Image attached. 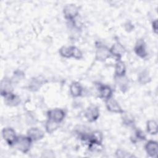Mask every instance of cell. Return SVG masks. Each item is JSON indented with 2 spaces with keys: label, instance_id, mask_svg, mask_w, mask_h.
Segmentation results:
<instances>
[{
  "label": "cell",
  "instance_id": "cell-10",
  "mask_svg": "<svg viewBox=\"0 0 158 158\" xmlns=\"http://www.w3.org/2000/svg\"><path fill=\"white\" fill-rule=\"evenodd\" d=\"M2 96H4V102L7 105H9L10 106H17L20 102V99L19 97L15 95V94H13L12 92L6 93Z\"/></svg>",
  "mask_w": 158,
  "mask_h": 158
},
{
  "label": "cell",
  "instance_id": "cell-17",
  "mask_svg": "<svg viewBox=\"0 0 158 158\" xmlns=\"http://www.w3.org/2000/svg\"><path fill=\"white\" fill-rule=\"evenodd\" d=\"M126 72V67L124 62L118 60L115 66V77H123Z\"/></svg>",
  "mask_w": 158,
  "mask_h": 158
},
{
  "label": "cell",
  "instance_id": "cell-25",
  "mask_svg": "<svg viewBox=\"0 0 158 158\" xmlns=\"http://www.w3.org/2000/svg\"><path fill=\"white\" fill-rule=\"evenodd\" d=\"M135 136L136 138H138V139H146V137H145V135L144 134L143 132H142L140 130H136V132H135Z\"/></svg>",
  "mask_w": 158,
  "mask_h": 158
},
{
  "label": "cell",
  "instance_id": "cell-21",
  "mask_svg": "<svg viewBox=\"0 0 158 158\" xmlns=\"http://www.w3.org/2000/svg\"><path fill=\"white\" fill-rule=\"evenodd\" d=\"M58 123L55 122L54 121H52L51 120H48L45 125V128L46 130L48 133H52L54 130H56L57 127H58Z\"/></svg>",
  "mask_w": 158,
  "mask_h": 158
},
{
  "label": "cell",
  "instance_id": "cell-7",
  "mask_svg": "<svg viewBox=\"0 0 158 158\" xmlns=\"http://www.w3.org/2000/svg\"><path fill=\"white\" fill-rule=\"evenodd\" d=\"M99 116V110L95 106H90L85 112V117L89 122H93L96 120Z\"/></svg>",
  "mask_w": 158,
  "mask_h": 158
},
{
  "label": "cell",
  "instance_id": "cell-24",
  "mask_svg": "<svg viewBox=\"0 0 158 158\" xmlns=\"http://www.w3.org/2000/svg\"><path fill=\"white\" fill-rule=\"evenodd\" d=\"M116 156L118 157H133V155L130 154V153L125 152V151L121 150V149H118L116 152H115Z\"/></svg>",
  "mask_w": 158,
  "mask_h": 158
},
{
  "label": "cell",
  "instance_id": "cell-6",
  "mask_svg": "<svg viewBox=\"0 0 158 158\" xmlns=\"http://www.w3.org/2000/svg\"><path fill=\"white\" fill-rule=\"evenodd\" d=\"M47 115L49 120L59 123L65 117V112L60 109H54L49 110Z\"/></svg>",
  "mask_w": 158,
  "mask_h": 158
},
{
  "label": "cell",
  "instance_id": "cell-9",
  "mask_svg": "<svg viewBox=\"0 0 158 158\" xmlns=\"http://www.w3.org/2000/svg\"><path fill=\"white\" fill-rule=\"evenodd\" d=\"M134 51L136 54L141 58H144L148 55L146 44L143 40L139 39L137 41L134 48Z\"/></svg>",
  "mask_w": 158,
  "mask_h": 158
},
{
  "label": "cell",
  "instance_id": "cell-5",
  "mask_svg": "<svg viewBox=\"0 0 158 158\" xmlns=\"http://www.w3.org/2000/svg\"><path fill=\"white\" fill-rule=\"evenodd\" d=\"M2 136L4 141L10 146L15 144L17 136L12 128H4L2 130Z\"/></svg>",
  "mask_w": 158,
  "mask_h": 158
},
{
  "label": "cell",
  "instance_id": "cell-22",
  "mask_svg": "<svg viewBox=\"0 0 158 158\" xmlns=\"http://www.w3.org/2000/svg\"><path fill=\"white\" fill-rule=\"evenodd\" d=\"M151 80V77L147 71H143L139 73L138 77V81L141 84L144 85L149 82Z\"/></svg>",
  "mask_w": 158,
  "mask_h": 158
},
{
  "label": "cell",
  "instance_id": "cell-19",
  "mask_svg": "<svg viewBox=\"0 0 158 158\" xmlns=\"http://www.w3.org/2000/svg\"><path fill=\"white\" fill-rule=\"evenodd\" d=\"M147 131L151 135H156L157 133V125L155 120H151L147 122Z\"/></svg>",
  "mask_w": 158,
  "mask_h": 158
},
{
  "label": "cell",
  "instance_id": "cell-26",
  "mask_svg": "<svg viewBox=\"0 0 158 158\" xmlns=\"http://www.w3.org/2000/svg\"><path fill=\"white\" fill-rule=\"evenodd\" d=\"M152 29L155 33H157V20H155L152 22Z\"/></svg>",
  "mask_w": 158,
  "mask_h": 158
},
{
  "label": "cell",
  "instance_id": "cell-20",
  "mask_svg": "<svg viewBox=\"0 0 158 158\" xmlns=\"http://www.w3.org/2000/svg\"><path fill=\"white\" fill-rule=\"evenodd\" d=\"M118 80H117V83L118 86L120 87V89L123 92L125 91L127 88H128V81L127 80V78H126L124 76L123 77H115Z\"/></svg>",
  "mask_w": 158,
  "mask_h": 158
},
{
  "label": "cell",
  "instance_id": "cell-12",
  "mask_svg": "<svg viewBox=\"0 0 158 158\" xmlns=\"http://www.w3.org/2000/svg\"><path fill=\"white\" fill-rule=\"evenodd\" d=\"M44 135L43 131L38 128H31L27 131V136H29L32 141L41 139L44 137Z\"/></svg>",
  "mask_w": 158,
  "mask_h": 158
},
{
  "label": "cell",
  "instance_id": "cell-15",
  "mask_svg": "<svg viewBox=\"0 0 158 158\" xmlns=\"http://www.w3.org/2000/svg\"><path fill=\"white\" fill-rule=\"evenodd\" d=\"M102 141V135L99 131H93L89 135V139L88 140L89 144H99L101 145Z\"/></svg>",
  "mask_w": 158,
  "mask_h": 158
},
{
  "label": "cell",
  "instance_id": "cell-1",
  "mask_svg": "<svg viewBox=\"0 0 158 158\" xmlns=\"http://www.w3.org/2000/svg\"><path fill=\"white\" fill-rule=\"evenodd\" d=\"M60 55L65 58L74 57L77 59H80L82 57V52L75 46H62L59 49Z\"/></svg>",
  "mask_w": 158,
  "mask_h": 158
},
{
  "label": "cell",
  "instance_id": "cell-18",
  "mask_svg": "<svg viewBox=\"0 0 158 158\" xmlns=\"http://www.w3.org/2000/svg\"><path fill=\"white\" fill-rule=\"evenodd\" d=\"M44 83V80L43 78L41 79V77H36L33 79H32L29 85V88L31 91H37L41 86Z\"/></svg>",
  "mask_w": 158,
  "mask_h": 158
},
{
  "label": "cell",
  "instance_id": "cell-2",
  "mask_svg": "<svg viewBox=\"0 0 158 158\" xmlns=\"http://www.w3.org/2000/svg\"><path fill=\"white\" fill-rule=\"evenodd\" d=\"M31 142L32 140L29 136H17L15 146L20 151L22 152L23 153H27L30 149Z\"/></svg>",
  "mask_w": 158,
  "mask_h": 158
},
{
  "label": "cell",
  "instance_id": "cell-13",
  "mask_svg": "<svg viewBox=\"0 0 158 158\" xmlns=\"http://www.w3.org/2000/svg\"><path fill=\"white\" fill-rule=\"evenodd\" d=\"M110 54L117 57L118 59H120L122 56L125 52V49L119 43H115L109 49Z\"/></svg>",
  "mask_w": 158,
  "mask_h": 158
},
{
  "label": "cell",
  "instance_id": "cell-8",
  "mask_svg": "<svg viewBox=\"0 0 158 158\" xmlns=\"http://www.w3.org/2000/svg\"><path fill=\"white\" fill-rule=\"evenodd\" d=\"M106 106L107 109L110 112L122 114L123 112V110L118 102L112 97L106 100Z\"/></svg>",
  "mask_w": 158,
  "mask_h": 158
},
{
  "label": "cell",
  "instance_id": "cell-3",
  "mask_svg": "<svg viewBox=\"0 0 158 158\" xmlns=\"http://www.w3.org/2000/svg\"><path fill=\"white\" fill-rule=\"evenodd\" d=\"M110 55L109 49L104 44H96V50L95 53V59L97 60L104 61Z\"/></svg>",
  "mask_w": 158,
  "mask_h": 158
},
{
  "label": "cell",
  "instance_id": "cell-14",
  "mask_svg": "<svg viewBox=\"0 0 158 158\" xmlns=\"http://www.w3.org/2000/svg\"><path fill=\"white\" fill-rule=\"evenodd\" d=\"M98 89L100 98L104 99L105 100L111 98L112 91L109 86L104 85H99Z\"/></svg>",
  "mask_w": 158,
  "mask_h": 158
},
{
  "label": "cell",
  "instance_id": "cell-16",
  "mask_svg": "<svg viewBox=\"0 0 158 158\" xmlns=\"http://www.w3.org/2000/svg\"><path fill=\"white\" fill-rule=\"evenodd\" d=\"M83 88L78 82H73L70 86V94L73 97H78L81 95Z\"/></svg>",
  "mask_w": 158,
  "mask_h": 158
},
{
  "label": "cell",
  "instance_id": "cell-11",
  "mask_svg": "<svg viewBox=\"0 0 158 158\" xmlns=\"http://www.w3.org/2000/svg\"><path fill=\"white\" fill-rule=\"evenodd\" d=\"M145 149L149 156L156 157L158 152L157 143L155 141H149L145 146Z\"/></svg>",
  "mask_w": 158,
  "mask_h": 158
},
{
  "label": "cell",
  "instance_id": "cell-4",
  "mask_svg": "<svg viewBox=\"0 0 158 158\" xmlns=\"http://www.w3.org/2000/svg\"><path fill=\"white\" fill-rule=\"evenodd\" d=\"M64 17L69 20H73L78 14V8L73 4H67L63 9Z\"/></svg>",
  "mask_w": 158,
  "mask_h": 158
},
{
  "label": "cell",
  "instance_id": "cell-23",
  "mask_svg": "<svg viewBox=\"0 0 158 158\" xmlns=\"http://www.w3.org/2000/svg\"><path fill=\"white\" fill-rule=\"evenodd\" d=\"M122 120H123V123L127 125H132L134 122L133 118L130 115H128V114H124V115L123 114Z\"/></svg>",
  "mask_w": 158,
  "mask_h": 158
}]
</instances>
